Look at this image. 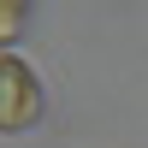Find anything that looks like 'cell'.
<instances>
[{
  "instance_id": "cell-1",
  "label": "cell",
  "mask_w": 148,
  "mask_h": 148,
  "mask_svg": "<svg viewBox=\"0 0 148 148\" xmlns=\"http://www.w3.org/2000/svg\"><path fill=\"white\" fill-rule=\"evenodd\" d=\"M42 119V83L18 53H0V130H30Z\"/></svg>"
},
{
  "instance_id": "cell-2",
  "label": "cell",
  "mask_w": 148,
  "mask_h": 148,
  "mask_svg": "<svg viewBox=\"0 0 148 148\" xmlns=\"http://www.w3.org/2000/svg\"><path fill=\"white\" fill-rule=\"evenodd\" d=\"M24 18H30V0H0V47H12V42H18Z\"/></svg>"
}]
</instances>
